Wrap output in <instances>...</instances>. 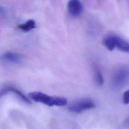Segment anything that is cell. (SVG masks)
Wrapping results in <instances>:
<instances>
[{"label": "cell", "mask_w": 129, "mask_h": 129, "mask_svg": "<svg viewBox=\"0 0 129 129\" xmlns=\"http://www.w3.org/2000/svg\"><path fill=\"white\" fill-rule=\"evenodd\" d=\"M117 37L110 36L106 38L103 42L104 46L110 51H112L116 46Z\"/></svg>", "instance_id": "8992f818"}, {"label": "cell", "mask_w": 129, "mask_h": 129, "mask_svg": "<svg viewBox=\"0 0 129 129\" xmlns=\"http://www.w3.org/2000/svg\"><path fill=\"white\" fill-rule=\"evenodd\" d=\"M67 7L69 13L75 17L79 16L83 9L82 3L80 0H70Z\"/></svg>", "instance_id": "3957f363"}, {"label": "cell", "mask_w": 129, "mask_h": 129, "mask_svg": "<svg viewBox=\"0 0 129 129\" xmlns=\"http://www.w3.org/2000/svg\"><path fill=\"white\" fill-rule=\"evenodd\" d=\"M18 27L23 31L27 32L35 28V22L32 19H29L27 20L25 23L21 25H19Z\"/></svg>", "instance_id": "52a82bcc"}, {"label": "cell", "mask_w": 129, "mask_h": 129, "mask_svg": "<svg viewBox=\"0 0 129 129\" xmlns=\"http://www.w3.org/2000/svg\"><path fill=\"white\" fill-rule=\"evenodd\" d=\"M95 104L90 99H85L78 100L71 104L68 109L70 111L75 113H80L84 110L94 108Z\"/></svg>", "instance_id": "7a4b0ae2"}, {"label": "cell", "mask_w": 129, "mask_h": 129, "mask_svg": "<svg viewBox=\"0 0 129 129\" xmlns=\"http://www.w3.org/2000/svg\"><path fill=\"white\" fill-rule=\"evenodd\" d=\"M3 57L5 60L13 63H18L21 61L22 56L18 53L13 52H7L4 54Z\"/></svg>", "instance_id": "5b68a950"}, {"label": "cell", "mask_w": 129, "mask_h": 129, "mask_svg": "<svg viewBox=\"0 0 129 129\" xmlns=\"http://www.w3.org/2000/svg\"><path fill=\"white\" fill-rule=\"evenodd\" d=\"M128 75V72L126 70L121 69L118 70L114 75L113 83L117 86L121 85L125 82Z\"/></svg>", "instance_id": "277c9868"}, {"label": "cell", "mask_w": 129, "mask_h": 129, "mask_svg": "<svg viewBox=\"0 0 129 129\" xmlns=\"http://www.w3.org/2000/svg\"><path fill=\"white\" fill-rule=\"evenodd\" d=\"M123 102L124 104L129 103V89L126 91L123 95Z\"/></svg>", "instance_id": "30bf717a"}, {"label": "cell", "mask_w": 129, "mask_h": 129, "mask_svg": "<svg viewBox=\"0 0 129 129\" xmlns=\"http://www.w3.org/2000/svg\"><path fill=\"white\" fill-rule=\"evenodd\" d=\"M115 47L121 51L129 52V42L122 40L118 37H117Z\"/></svg>", "instance_id": "ba28073f"}, {"label": "cell", "mask_w": 129, "mask_h": 129, "mask_svg": "<svg viewBox=\"0 0 129 129\" xmlns=\"http://www.w3.org/2000/svg\"><path fill=\"white\" fill-rule=\"evenodd\" d=\"M94 76L96 83L99 86H101L103 84V78L100 71L97 68L94 70Z\"/></svg>", "instance_id": "9c48e42d"}, {"label": "cell", "mask_w": 129, "mask_h": 129, "mask_svg": "<svg viewBox=\"0 0 129 129\" xmlns=\"http://www.w3.org/2000/svg\"><path fill=\"white\" fill-rule=\"evenodd\" d=\"M29 96L34 101L43 103L49 106H62L67 103V100L65 98L51 96L39 91L32 92L29 93Z\"/></svg>", "instance_id": "6da1fadb"}, {"label": "cell", "mask_w": 129, "mask_h": 129, "mask_svg": "<svg viewBox=\"0 0 129 129\" xmlns=\"http://www.w3.org/2000/svg\"><path fill=\"white\" fill-rule=\"evenodd\" d=\"M125 123V124H126V125L129 126V118H128L127 119H126Z\"/></svg>", "instance_id": "8fae6325"}]
</instances>
